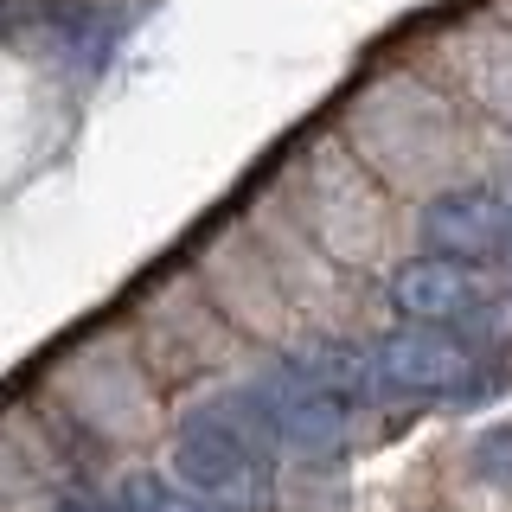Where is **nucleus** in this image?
<instances>
[{"instance_id":"nucleus-1","label":"nucleus","mask_w":512,"mask_h":512,"mask_svg":"<svg viewBox=\"0 0 512 512\" xmlns=\"http://www.w3.org/2000/svg\"><path fill=\"white\" fill-rule=\"evenodd\" d=\"M365 397H372V365L346 346H314L250 384V404L269 423L276 448H295V455H333L352 436Z\"/></svg>"},{"instance_id":"nucleus-2","label":"nucleus","mask_w":512,"mask_h":512,"mask_svg":"<svg viewBox=\"0 0 512 512\" xmlns=\"http://www.w3.org/2000/svg\"><path fill=\"white\" fill-rule=\"evenodd\" d=\"M173 474L224 512L276 506V436L256 416L250 391L218 397L173 429Z\"/></svg>"},{"instance_id":"nucleus-3","label":"nucleus","mask_w":512,"mask_h":512,"mask_svg":"<svg viewBox=\"0 0 512 512\" xmlns=\"http://www.w3.org/2000/svg\"><path fill=\"white\" fill-rule=\"evenodd\" d=\"M372 397L384 404H436V397L461 391L474 372V352L455 327H423V320H404V327L378 333L372 352Z\"/></svg>"},{"instance_id":"nucleus-4","label":"nucleus","mask_w":512,"mask_h":512,"mask_svg":"<svg viewBox=\"0 0 512 512\" xmlns=\"http://www.w3.org/2000/svg\"><path fill=\"white\" fill-rule=\"evenodd\" d=\"M391 308L404 320H423V327H468V320H487V282H480L474 263H455V256H410V263L391 269L384 282Z\"/></svg>"},{"instance_id":"nucleus-5","label":"nucleus","mask_w":512,"mask_h":512,"mask_svg":"<svg viewBox=\"0 0 512 512\" xmlns=\"http://www.w3.org/2000/svg\"><path fill=\"white\" fill-rule=\"evenodd\" d=\"M416 237H423L429 256H455V263H487V256L512 250V205L487 186H455L436 192L416 218Z\"/></svg>"},{"instance_id":"nucleus-6","label":"nucleus","mask_w":512,"mask_h":512,"mask_svg":"<svg viewBox=\"0 0 512 512\" xmlns=\"http://www.w3.org/2000/svg\"><path fill=\"white\" fill-rule=\"evenodd\" d=\"M116 506L122 512H224V506L205 500V493H192L180 474H128Z\"/></svg>"},{"instance_id":"nucleus-7","label":"nucleus","mask_w":512,"mask_h":512,"mask_svg":"<svg viewBox=\"0 0 512 512\" xmlns=\"http://www.w3.org/2000/svg\"><path fill=\"white\" fill-rule=\"evenodd\" d=\"M474 468L493 480V487H512V423L506 429H487L474 442Z\"/></svg>"}]
</instances>
